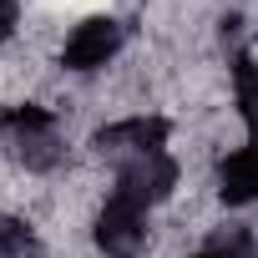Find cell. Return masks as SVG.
Returning a JSON list of instances; mask_svg holds the SVG:
<instances>
[{"label": "cell", "instance_id": "10", "mask_svg": "<svg viewBox=\"0 0 258 258\" xmlns=\"http://www.w3.org/2000/svg\"><path fill=\"white\" fill-rule=\"evenodd\" d=\"M198 258H213V253H198Z\"/></svg>", "mask_w": 258, "mask_h": 258}, {"label": "cell", "instance_id": "6", "mask_svg": "<svg viewBox=\"0 0 258 258\" xmlns=\"http://www.w3.org/2000/svg\"><path fill=\"white\" fill-rule=\"evenodd\" d=\"M218 182H223V198H228V203H253V198H258V147L233 152V157L223 162Z\"/></svg>", "mask_w": 258, "mask_h": 258}, {"label": "cell", "instance_id": "2", "mask_svg": "<svg viewBox=\"0 0 258 258\" xmlns=\"http://www.w3.org/2000/svg\"><path fill=\"white\" fill-rule=\"evenodd\" d=\"M96 243L106 258H137L142 243H147V213L126 198H111L96 218Z\"/></svg>", "mask_w": 258, "mask_h": 258}, {"label": "cell", "instance_id": "4", "mask_svg": "<svg viewBox=\"0 0 258 258\" xmlns=\"http://www.w3.org/2000/svg\"><path fill=\"white\" fill-rule=\"evenodd\" d=\"M162 142H167L162 116H132V121H116V126L96 132V147L111 157H147V152H162Z\"/></svg>", "mask_w": 258, "mask_h": 258}, {"label": "cell", "instance_id": "7", "mask_svg": "<svg viewBox=\"0 0 258 258\" xmlns=\"http://www.w3.org/2000/svg\"><path fill=\"white\" fill-rule=\"evenodd\" d=\"M213 258H258V248H253V238H248V228H223L218 238H213V248H208Z\"/></svg>", "mask_w": 258, "mask_h": 258}, {"label": "cell", "instance_id": "9", "mask_svg": "<svg viewBox=\"0 0 258 258\" xmlns=\"http://www.w3.org/2000/svg\"><path fill=\"white\" fill-rule=\"evenodd\" d=\"M16 31V0H0V41Z\"/></svg>", "mask_w": 258, "mask_h": 258}, {"label": "cell", "instance_id": "5", "mask_svg": "<svg viewBox=\"0 0 258 258\" xmlns=\"http://www.w3.org/2000/svg\"><path fill=\"white\" fill-rule=\"evenodd\" d=\"M116 46H121V31H116V21H106V16H96V21H81L76 31H71V41H66V66L71 71H96V66H106L111 56H116Z\"/></svg>", "mask_w": 258, "mask_h": 258}, {"label": "cell", "instance_id": "8", "mask_svg": "<svg viewBox=\"0 0 258 258\" xmlns=\"http://www.w3.org/2000/svg\"><path fill=\"white\" fill-rule=\"evenodd\" d=\"M238 101H243V116H248V126L258 132V66H238Z\"/></svg>", "mask_w": 258, "mask_h": 258}, {"label": "cell", "instance_id": "1", "mask_svg": "<svg viewBox=\"0 0 258 258\" xmlns=\"http://www.w3.org/2000/svg\"><path fill=\"white\" fill-rule=\"evenodd\" d=\"M172 182H177V162H172L167 152L126 157V162L116 167V198L137 203V208H147V203H162V198L172 192Z\"/></svg>", "mask_w": 258, "mask_h": 258}, {"label": "cell", "instance_id": "3", "mask_svg": "<svg viewBox=\"0 0 258 258\" xmlns=\"http://www.w3.org/2000/svg\"><path fill=\"white\" fill-rule=\"evenodd\" d=\"M6 132L16 137L26 167H56L61 142H56V121H51L46 106H16V111H6Z\"/></svg>", "mask_w": 258, "mask_h": 258}]
</instances>
